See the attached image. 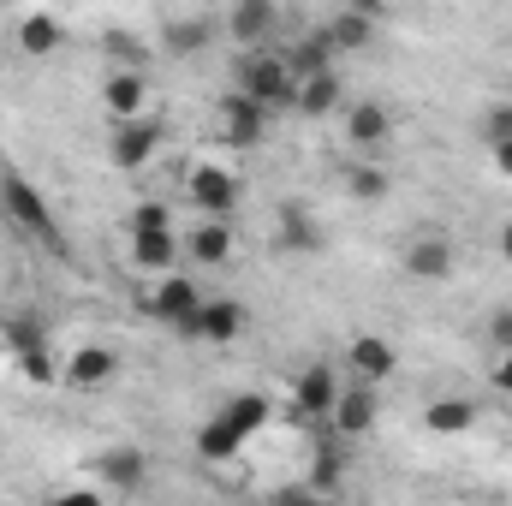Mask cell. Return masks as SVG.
<instances>
[{
    "label": "cell",
    "mask_w": 512,
    "mask_h": 506,
    "mask_svg": "<svg viewBox=\"0 0 512 506\" xmlns=\"http://www.w3.org/2000/svg\"><path fill=\"white\" fill-rule=\"evenodd\" d=\"M340 102H346V90H340L334 72H316V78H298V84H292V108H298L304 120H322V114H334Z\"/></svg>",
    "instance_id": "obj_21"
},
{
    "label": "cell",
    "mask_w": 512,
    "mask_h": 506,
    "mask_svg": "<svg viewBox=\"0 0 512 506\" xmlns=\"http://www.w3.org/2000/svg\"><path fill=\"white\" fill-rule=\"evenodd\" d=\"M96 471H102V483H108L114 495H137L143 477H149V459H143L137 447H108V453L96 459Z\"/></svg>",
    "instance_id": "obj_20"
},
{
    "label": "cell",
    "mask_w": 512,
    "mask_h": 506,
    "mask_svg": "<svg viewBox=\"0 0 512 506\" xmlns=\"http://www.w3.org/2000/svg\"><path fill=\"white\" fill-rule=\"evenodd\" d=\"M489 161H495L501 179H512V137H495V143H489Z\"/></svg>",
    "instance_id": "obj_35"
},
{
    "label": "cell",
    "mask_w": 512,
    "mask_h": 506,
    "mask_svg": "<svg viewBox=\"0 0 512 506\" xmlns=\"http://www.w3.org/2000/svg\"><path fill=\"white\" fill-rule=\"evenodd\" d=\"M387 167H376V161H358V167H346V197L352 203H382L387 197Z\"/></svg>",
    "instance_id": "obj_28"
},
{
    "label": "cell",
    "mask_w": 512,
    "mask_h": 506,
    "mask_svg": "<svg viewBox=\"0 0 512 506\" xmlns=\"http://www.w3.org/2000/svg\"><path fill=\"white\" fill-rule=\"evenodd\" d=\"M209 36H215V30H209V18H173V24L161 30V48H167V54H179V60H191V54H203V48H209Z\"/></svg>",
    "instance_id": "obj_25"
},
{
    "label": "cell",
    "mask_w": 512,
    "mask_h": 506,
    "mask_svg": "<svg viewBox=\"0 0 512 506\" xmlns=\"http://www.w3.org/2000/svg\"><path fill=\"white\" fill-rule=\"evenodd\" d=\"M340 114H346V126H340V131H346V143H352V149H382L387 137H393V108L376 102V96L346 102Z\"/></svg>",
    "instance_id": "obj_9"
},
{
    "label": "cell",
    "mask_w": 512,
    "mask_h": 506,
    "mask_svg": "<svg viewBox=\"0 0 512 506\" xmlns=\"http://www.w3.org/2000/svg\"><path fill=\"white\" fill-rule=\"evenodd\" d=\"M334 399H340L334 364H304V370H298V381H292V411H298V417H328Z\"/></svg>",
    "instance_id": "obj_10"
},
{
    "label": "cell",
    "mask_w": 512,
    "mask_h": 506,
    "mask_svg": "<svg viewBox=\"0 0 512 506\" xmlns=\"http://www.w3.org/2000/svg\"><path fill=\"white\" fill-rule=\"evenodd\" d=\"M185 197H191L197 215H233V209H239V179H233L227 167H197V173L185 179Z\"/></svg>",
    "instance_id": "obj_8"
},
{
    "label": "cell",
    "mask_w": 512,
    "mask_h": 506,
    "mask_svg": "<svg viewBox=\"0 0 512 506\" xmlns=\"http://www.w3.org/2000/svg\"><path fill=\"white\" fill-rule=\"evenodd\" d=\"M346 364H352V376H358V381L382 387V381L399 370V346H393L387 334H358V340H352V352H346Z\"/></svg>",
    "instance_id": "obj_12"
},
{
    "label": "cell",
    "mask_w": 512,
    "mask_h": 506,
    "mask_svg": "<svg viewBox=\"0 0 512 506\" xmlns=\"http://www.w3.org/2000/svg\"><path fill=\"white\" fill-rule=\"evenodd\" d=\"M495 251H501V262H512V221L501 227V239H495Z\"/></svg>",
    "instance_id": "obj_38"
},
{
    "label": "cell",
    "mask_w": 512,
    "mask_h": 506,
    "mask_svg": "<svg viewBox=\"0 0 512 506\" xmlns=\"http://www.w3.org/2000/svg\"><path fill=\"white\" fill-rule=\"evenodd\" d=\"M102 54L120 60V66H143V48H137V36H126V30H108L102 36Z\"/></svg>",
    "instance_id": "obj_31"
},
{
    "label": "cell",
    "mask_w": 512,
    "mask_h": 506,
    "mask_svg": "<svg viewBox=\"0 0 512 506\" xmlns=\"http://www.w3.org/2000/svg\"><path fill=\"white\" fill-rule=\"evenodd\" d=\"M131 233H155V227H173V215H167V203H137L126 215Z\"/></svg>",
    "instance_id": "obj_32"
},
{
    "label": "cell",
    "mask_w": 512,
    "mask_h": 506,
    "mask_svg": "<svg viewBox=\"0 0 512 506\" xmlns=\"http://www.w3.org/2000/svg\"><path fill=\"white\" fill-rule=\"evenodd\" d=\"M286 66H292V78H316V72H334V48H328V36L316 30V36H304L292 54H286Z\"/></svg>",
    "instance_id": "obj_27"
},
{
    "label": "cell",
    "mask_w": 512,
    "mask_h": 506,
    "mask_svg": "<svg viewBox=\"0 0 512 506\" xmlns=\"http://www.w3.org/2000/svg\"><path fill=\"white\" fill-rule=\"evenodd\" d=\"M274 18H280V0H233L227 6V36L239 48H262V36L274 30Z\"/></svg>",
    "instance_id": "obj_15"
},
{
    "label": "cell",
    "mask_w": 512,
    "mask_h": 506,
    "mask_svg": "<svg viewBox=\"0 0 512 506\" xmlns=\"http://www.w3.org/2000/svg\"><path fill=\"white\" fill-rule=\"evenodd\" d=\"M328 423H334V435H346V441H358V435H370L376 429V387L370 381H346L340 387V399H334V411H328Z\"/></svg>",
    "instance_id": "obj_7"
},
{
    "label": "cell",
    "mask_w": 512,
    "mask_h": 506,
    "mask_svg": "<svg viewBox=\"0 0 512 506\" xmlns=\"http://www.w3.org/2000/svg\"><path fill=\"white\" fill-rule=\"evenodd\" d=\"M423 423H429V435H465V429L477 423V405H471V399H435V405L423 411Z\"/></svg>",
    "instance_id": "obj_26"
},
{
    "label": "cell",
    "mask_w": 512,
    "mask_h": 506,
    "mask_svg": "<svg viewBox=\"0 0 512 506\" xmlns=\"http://www.w3.org/2000/svg\"><path fill=\"white\" fill-rule=\"evenodd\" d=\"M322 36H328V48H334V54H364V48H370V36H376V18H364V12H352V6H340V12L322 24Z\"/></svg>",
    "instance_id": "obj_22"
},
{
    "label": "cell",
    "mask_w": 512,
    "mask_h": 506,
    "mask_svg": "<svg viewBox=\"0 0 512 506\" xmlns=\"http://www.w3.org/2000/svg\"><path fill=\"white\" fill-rule=\"evenodd\" d=\"M179 239H173V227H155V233H131V268H143V274H167V268H179Z\"/></svg>",
    "instance_id": "obj_19"
},
{
    "label": "cell",
    "mask_w": 512,
    "mask_h": 506,
    "mask_svg": "<svg viewBox=\"0 0 512 506\" xmlns=\"http://www.w3.org/2000/svg\"><path fill=\"white\" fill-rule=\"evenodd\" d=\"M203 304V286L185 274V268H167V274H155V286L143 292V316H155V322H167V328H179L191 310Z\"/></svg>",
    "instance_id": "obj_4"
},
{
    "label": "cell",
    "mask_w": 512,
    "mask_h": 506,
    "mask_svg": "<svg viewBox=\"0 0 512 506\" xmlns=\"http://www.w3.org/2000/svg\"><path fill=\"white\" fill-rule=\"evenodd\" d=\"M280 227H274V245L292 256H310L322 251V227H316V215L310 209H298V203H280V215H274Z\"/></svg>",
    "instance_id": "obj_18"
},
{
    "label": "cell",
    "mask_w": 512,
    "mask_h": 506,
    "mask_svg": "<svg viewBox=\"0 0 512 506\" xmlns=\"http://www.w3.org/2000/svg\"><path fill=\"white\" fill-rule=\"evenodd\" d=\"M245 441H251V435H239L221 411H209V423L197 429V453H203V459H239V453H245Z\"/></svg>",
    "instance_id": "obj_23"
},
{
    "label": "cell",
    "mask_w": 512,
    "mask_h": 506,
    "mask_svg": "<svg viewBox=\"0 0 512 506\" xmlns=\"http://www.w3.org/2000/svg\"><path fill=\"white\" fill-rule=\"evenodd\" d=\"M495 137H512V108H489V120H483V143H495Z\"/></svg>",
    "instance_id": "obj_34"
},
{
    "label": "cell",
    "mask_w": 512,
    "mask_h": 506,
    "mask_svg": "<svg viewBox=\"0 0 512 506\" xmlns=\"http://www.w3.org/2000/svg\"><path fill=\"white\" fill-rule=\"evenodd\" d=\"M12 364L24 370V381H36V387H48V381H60V370H54V352H48V346H30V352H18Z\"/></svg>",
    "instance_id": "obj_30"
},
{
    "label": "cell",
    "mask_w": 512,
    "mask_h": 506,
    "mask_svg": "<svg viewBox=\"0 0 512 506\" xmlns=\"http://www.w3.org/2000/svg\"><path fill=\"white\" fill-rule=\"evenodd\" d=\"M221 131L233 137V143H262L268 137V108L262 102H251L245 90H227V102H221Z\"/></svg>",
    "instance_id": "obj_16"
},
{
    "label": "cell",
    "mask_w": 512,
    "mask_h": 506,
    "mask_svg": "<svg viewBox=\"0 0 512 506\" xmlns=\"http://www.w3.org/2000/svg\"><path fill=\"white\" fill-rule=\"evenodd\" d=\"M161 143H167V131H161V120H149V114H137V120H114L108 161H114L120 173H143V167L161 155Z\"/></svg>",
    "instance_id": "obj_3"
},
{
    "label": "cell",
    "mask_w": 512,
    "mask_h": 506,
    "mask_svg": "<svg viewBox=\"0 0 512 506\" xmlns=\"http://www.w3.org/2000/svg\"><path fill=\"white\" fill-rule=\"evenodd\" d=\"M60 376L72 381V387H108V381L120 376V352L114 346H78V352H66Z\"/></svg>",
    "instance_id": "obj_14"
},
{
    "label": "cell",
    "mask_w": 512,
    "mask_h": 506,
    "mask_svg": "<svg viewBox=\"0 0 512 506\" xmlns=\"http://www.w3.org/2000/svg\"><path fill=\"white\" fill-rule=\"evenodd\" d=\"M185 256L197 268H227L233 262V227H227V215H203L191 227V239H185Z\"/></svg>",
    "instance_id": "obj_13"
},
{
    "label": "cell",
    "mask_w": 512,
    "mask_h": 506,
    "mask_svg": "<svg viewBox=\"0 0 512 506\" xmlns=\"http://www.w3.org/2000/svg\"><path fill=\"white\" fill-rule=\"evenodd\" d=\"M399 268H405L411 280H423V286H441V280H453L459 251H453L447 233H417V239L405 245V256H399Z\"/></svg>",
    "instance_id": "obj_6"
},
{
    "label": "cell",
    "mask_w": 512,
    "mask_h": 506,
    "mask_svg": "<svg viewBox=\"0 0 512 506\" xmlns=\"http://www.w3.org/2000/svg\"><path fill=\"white\" fill-rule=\"evenodd\" d=\"M495 393H512V346L495 352Z\"/></svg>",
    "instance_id": "obj_36"
},
{
    "label": "cell",
    "mask_w": 512,
    "mask_h": 506,
    "mask_svg": "<svg viewBox=\"0 0 512 506\" xmlns=\"http://www.w3.org/2000/svg\"><path fill=\"white\" fill-rule=\"evenodd\" d=\"M268 411H274V405H268L262 393H233V399L221 405V417H227V423H233L239 435H256V429L268 423Z\"/></svg>",
    "instance_id": "obj_29"
},
{
    "label": "cell",
    "mask_w": 512,
    "mask_h": 506,
    "mask_svg": "<svg viewBox=\"0 0 512 506\" xmlns=\"http://www.w3.org/2000/svg\"><path fill=\"white\" fill-rule=\"evenodd\" d=\"M245 304L239 298H203L185 322H179V334L185 340H203V346H227V340H239L245 334Z\"/></svg>",
    "instance_id": "obj_5"
},
{
    "label": "cell",
    "mask_w": 512,
    "mask_h": 506,
    "mask_svg": "<svg viewBox=\"0 0 512 506\" xmlns=\"http://www.w3.org/2000/svg\"><path fill=\"white\" fill-rule=\"evenodd\" d=\"M292 66H286V54H268V48H239V60H233V90H245L251 102L262 108H292Z\"/></svg>",
    "instance_id": "obj_2"
},
{
    "label": "cell",
    "mask_w": 512,
    "mask_h": 506,
    "mask_svg": "<svg viewBox=\"0 0 512 506\" xmlns=\"http://www.w3.org/2000/svg\"><path fill=\"white\" fill-rule=\"evenodd\" d=\"M346 6H352V12H364V18H382L387 0H346Z\"/></svg>",
    "instance_id": "obj_37"
},
{
    "label": "cell",
    "mask_w": 512,
    "mask_h": 506,
    "mask_svg": "<svg viewBox=\"0 0 512 506\" xmlns=\"http://www.w3.org/2000/svg\"><path fill=\"white\" fill-rule=\"evenodd\" d=\"M0 346L18 358V352H30V346H48V334H42V316L36 310H6L0 316Z\"/></svg>",
    "instance_id": "obj_24"
},
{
    "label": "cell",
    "mask_w": 512,
    "mask_h": 506,
    "mask_svg": "<svg viewBox=\"0 0 512 506\" xmlns=\"http://www.w3.org/2000/svg\"><path fill=\"white\" fill-rule=\"evenodd\" d=\"M0 209L12 215V227L18 233H30L42 251H54V256H66V233L54 227V209H48V197L18 173V167H0Z\"/></svg>",
    "instance_id": "obj_1"
},
{
    "label": "cell",
    "mask_w": 512,
    "mask_h": 506,
    "mask_svg": "<svg viewBox=\"0 0 512 506\" xmlns=\"http://www.w3.org/2000/svg\"><path fill=\"white\" fill-rule=\"evenodd\" d=\"M12 36H18V54H30V60H48V54L66 48V24L54 12H24Z\"/></svg>",
    "instance_id": "obj_17"
},
{
    "label": "cell",
    "mask_w": 512,
    "mask_h": 506,
    "mask_svg": "<svg viewBox=\"0 0 512 506\" xmlns=\"http://www.w3.org/2000/svg\"><path fill=\"white\" fill-rule=\"evenodd\" d=\"M489 346H495V352H507V346H512V304L489 316Z\"/></svg>",
    "instance_id": "obj_33"
},
{
    "label": "cell",
    "mask_w": 512,
    "mask_h": 506,
    "mask_svg": "<svg viewBox=\"0 0 512 506\" xmlns=\"http://www.w3.org/2000/svg\"><path fill=\"white\" fill-rule=\"evenodd\" d=\"M102 108H108L114 120H137V114L149 108V78H143V66H114V72L102 78Z\"/></svg>",
    "instance_id": "obj_11"
}]
</instances>
